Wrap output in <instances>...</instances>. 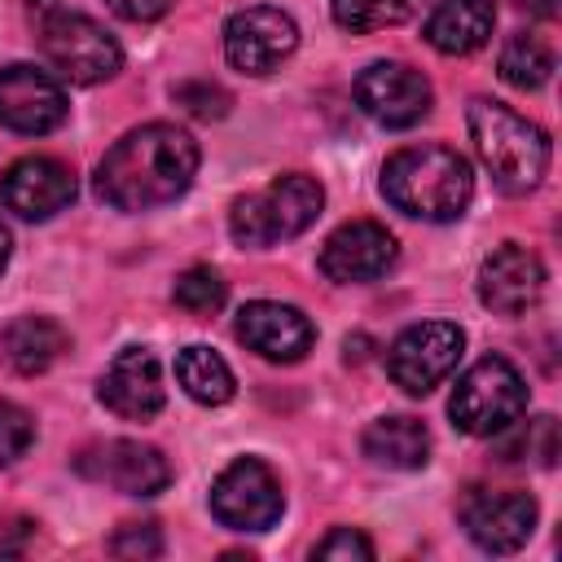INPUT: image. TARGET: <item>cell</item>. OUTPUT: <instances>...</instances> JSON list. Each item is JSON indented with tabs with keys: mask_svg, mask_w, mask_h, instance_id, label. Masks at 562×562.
Instances as JSON below:
<instances>
[{
	"mask_svg": "<svg viewBox=\"0 0 562 562\" xmlns=\"http://www.w3.org/2000/svg\"><path fill=\"white\" fill-rule=\"evenodd\" d=\"M233 334L263 360H277V364H294L312 351L316 342V325L290 307V303H272V299H255L237 312V325Z\"/></svg>",
	"mask_w": 562,
	"mask_h": 562,
	"instance_id": "14",
	"label": "cell"
},
{
	"mask_svg": "<svg viewBox=\"0 0 562 562\" xmlns=\"http://www.w3.org/2000/svg\"><path fill=\"white\" fill-rule=\"evenodd\" d=\"M316 263L338 285L378 281L395 263V237L382 224H373V220H351V224H342V228H334L325 237Z\"/></svg>",
	"mask_w": 562,
	"mask_h": 562,
	"instance_id": "16",
	"label": "cell"
},
{
	"mask_svg": "<svg viewBox=\"0 0 562 562\" xmlns=\"http://www.w3.org/2000/svg\"><path fill=\"white\" fill-rule=\"evenodd\" d=\"M171 4H176V0H110V9H114L119 18H127V22H154V18H162Z\"/></svg>",
	"mask_w": 562,
	"mask_h": 562,
	"instance_id": "31",
	"label": "cell"
},
{
	"mask_svg": "<svg viewBox=\"0 0 562 562\" xmlns=\"http://www.w3.org/2000/svg\"><path fill=\"white\" fill-rule=\"evenodd\" d=\"M31 22L48 66L70 83H101L114 79L123 66L119 40L88 13L66 9L61 0H31Z\"/></svg>",
	"mask_w": 562,
	"mask_h": 562,
	"instance_id": "4",
	"label": "cell"
},
{
	"mask_svg": "<svg viewBox=\"0 0 562 562\" xmlns=\"http://www.w3.org/2000/svg\"><path fill=\"white\" fill-rule=\"evenodd\" d=\"M544 294V263L518 241L496 246L479 268V299L496 316H522Z\"/></svg>",
	"mask_w": 562,
	"mask_h": 562,
	"instance_id": "17",
	"label": "cell"
},
{
	"mask_svg": "<svg viewBox=\"0 0 562 562\" xmlns=\"http://www.w3.org/2000/svg\"><path fill=\"white\" fill-rule=\"evenodd\" d=\"M171 97H176V105H184L193 119H224L228 105H233V97H228L220 83H211V79H184V83L171 88Z\"/></svg>",
	"mask_w": 562,
	"mask_h": 562,
	"instance_id": "28",
	"label": "cell"
},
{
	"mask_svg": "<svg viewBox=\"0 0 562 562\" xmlns=\"http://www.w3.org/2000/svg\"><path fill=\"white\" fill-rule=\"evenodd\" d=\"M417 13H422V0H334V22L351 35L404 26Z\"/></svg>",
	"mask_w": 562,
	"mask_h": 562,
	"instance_id": "25",
	"label": "cell"
},
{
	"mask_svg": "<svg viewBox=\"0 0 562 562\" xmlns=\"http://www.w3.org/2000/svg\"><path fill=\"white\" fill-rule=\"evenodd\" d=\"M364 347H369L364 338H356V342L347 338V360H364Z\"/></svg>",
	"mask_w": 562,
	"mask_h": 562,
	"instance_id": "34",
	"label": "cell"
},
{
	"mask_svg": "<svg viewBox=\"0 0 562 562\" xmlns=\"http://www.w3.org/2000/svg\"><path fill=\"white\" fill-rule=\"evenodd\" d=\"M382 198L426 224H452L474 198V171L452 145H404L382 162Z\"/></svg>",
	"mask_w": 562,
	"mask_h": 562,
	"instance_id": "2",
	"label": "cell"
},
{
	"mask_svg": "<svg viewBox=\"0 0 562 562\" xmlns=\"http://www.w3.org/2000/svg\"><path fill=\"white\" fill-rule=\"evenodd\" d=\"M75 470L92 483H105L123 496H158L171 483V465L154 443L140 439H105L75 457Z\"/></svg>",
	"mask_w": 562,
	"mask_h": 562,
	"instance_id": "10",
	"label": "cell"
},
{
	"mask_svg": "<svg viewBox=\"0 0 562 562\" xmlns=\"http://www.w3.org/2000/svg\"><path fill=\"white\" fill-rule=\"evenodd\" d=\"M465 123H470V140L501 193H531L544 180L549 158H553L544 127H536L531 119H522L518 110H509L492 97H474L465 110Z\"/></svg>",
	"mask_w": 562,
	"mask_h": 562,
	"instance_id": "3",
	"label": "cell"
},
{
	"mask_svg": "<svg viewBox=\"0 0 562 562\" xmlns=\"http://www.w3.org/2000/svg\"><path fill=\"white\" fill-rule=\"evenodd\" d=\"M176 378H180V386L198 404H228L233 391H237L233 369L224 364V356L211 351V347H202V342H193V347H184L176 356Z\"/></svg>",
	"mask_w": 562,
	"mask_h": 562,
	"instance_id": "22",
	"label": "cell"
},
{
	"mask_svg": "<svg viewBox=\"0 0 562 562\" xmlns=\"http://www.w3.org/2000/svg\"><path fill=\"white\" fill-rule=\"evenodd\" d=\"M0 202L22 220H48L75 202V176L61 158L31 154L0 176Z\"/></svg>",
	"mask_w": 562,
	"mask_h": 562,
	"instance_id": "15",
	"label": "cell"
},
{
	"mask_svg": "<svg viewBox=\"0 0 562 562\" xmlns=\"http://www.w3.org/2000/svg\"><path fill=\"white\" fill-rule=\"evenodd\" d=\"M325 206V189L321 180L303 176V171H290V176H277L272 184H263L259 193H246L233 202L228 211V233L237 246H277V241H290L299 233H307L316 224Z\"/></svg>",
	"mask_w": 562,
	"mask_h": 562,
	"instance_id": "5",
	"label": "cell"
},
{
	"mask_svg": "<svg viewBox=\"0 0 562 562\" xmlns=\"http://www.w3.org/2000/svg\"><path fill=\"white\" fill-rule=\"evenodd\" d=\"M70 351V334L53 316H18L0 329V356L13 373L35 378Z\"/></svg>",
	"mask_w": 562,
	"mask_h": 562,
	"instance_id": "19",
	"label": "cell"
},
{
	"mask_svg": "<svg viewBox=\"0 0 562 562\" xmlns=\"http://www.w3.org/2000/svg\"><path fill=\"white\" fill-rule=\"evenodd\" d=\"M61 119H66V92L48 70L31 61L0 66V127L22 136H44L61 127Z\"/></svg>",
	"mask_w": 562,
	"mask_h": 562,
	"instance_id": "12",
	"label": "cell"
},
{
	"mask_svg": "<svg viewBox=\"0 0 562 562\" xmlns=\"http://www.w3.org/2000/svg\"><path fill=\"white\" fill-rule=\"evenodd\" d=\"M527 408V382L505 356H483L470 364L448 400V417L465 435H496Z\"/></svg>",
	"mask_w": 562,
	"mask_h": 562,
	"instance_id": "6",
	"label": "cell"
},
{
	"mask_svg": "<svg viewBox=\"0 0 562 562\" xmlns=\"http://www.w3.org/2000/svg\"><path fill=\"white\" fill-rule=\"evenodd\" d=\"M356 105L382 127H413L430 114V79L404 61H373L356 79Z\"/></svg>",
	"mask_w": 562,
	"mask_h": 562,
	"instance_id": "11",
	"label": "cell"
},
{
	"mask_svg": "<svg viewBox=\"0 0 562 562\" xmlns=\"http://www.w3.org/2000/svg\"><path fill=\"white\" fill-rule=\"evenodd\" d=\"M360 443H364V457L386 465V470H422L430 461V430L408 413H391V417L369 422Z\"/></svg>",
	"mask_w": 562,
	"mask_h": 562,
	"instance_id": "21",
	"label": "cell"
},
{
	"mask_svg": "<svg viewBox=\"0 0 562 562\" xmlns=\"http://www.w3.org/2000/svg\"><path fill=\"white\" fill-rule=\"evenodd\" d=\"M35 443V422L22 404L0 400V465H13L18 457H26V448Z\"/></svg>",
	"mask_w": 562,
	"mask_h": 562,
	"instance_id": "27",
	"label": "cell"
},
{
	"mask_svg": "<svg viewBox=\"0 0 562 562\" xmlns=\"http://www.w3.org/2000/svg\"><path fill=\"white\" fill-rule=\"evenodd\" d=\"M285 509L281 479L259 461L241 457L224 465L211 483V514L233 531H268Z\"/></svg>",
	"mask_w": 562,
	"mask_h": 562,
	"instance_id": "8",
	"label": "cell"
},
{
	"mask_svg": "<svg viewBox=\"0 0 562 562\" xmlns=\"http://www.w3.org/2000/svg\"><path fill=\"white\" fill-rule=\"evenodd\" d=\"M114 558H158L162 553V531L158 522H123L110 540Z\"/></svg>",
	"mask_w": 562,
	"mask_h": 562,
	"instance_id": "29",
	"label": "cell"
},
{
	"mask_svg": "<svg viewBox=\"0 0 562 562\" xmlns=\"http://www.w3.org/2000/svg\"><path fill=\"white\" fill-rule=\"evenodd\" d=\"M461 522L470 540L487 553H514L536 531V501L527 492H487L470 487L461 501Z\"/></svg>",
	"mask_w": 562,
	"mask_h": 562,
	"instance_id": "13",
	"label": "cell"
},
{
	"mask_svg": "<svg viewBox=\"0 0 562 562\" xmlns=\"http://www.w3.org/2000/svg\"><path fill=\"white\" fill-rule=\"evenodd\" d=\"M101 404L127 422H149L167 391H162V369H158V356L145 351V347H127L114 356V364L105 369L101 386H97Z\"/></svg>",
	"mask_w": 562,
	"mask_h": 562,
	"instance_id": "18",
	"label": "cell"
},
{
	"mask_svg": "<svg viewBox=\"0 0 562 562\" xmlns=\"http://www.w3.org/2000/svg\"><path fill=\"white\" fill-rule=\"evenodd\" d=\"M465 351V329L452 321H422L408 325L391 351H386V373L400 391L408 395H430L461 360Z\"/></svg>",
	"mask_w": 562,
	"mask_h": 562,
	"instance_id": "7",
	"label": "cell"
},
{
	"mask_svg": "<svg viewBox=\"0 0 562 562\" xmlns=\"http://www.w3.org/2000/svg\"><path fill=\"white\" fill-rule=\"evenodd\" d=\"M496 461H536V465H553L558 461V417L540 413L531 422H509L505 430H496Z\"/></svg>",
	"mask_w": 562,
	"mask_h": 562,
	"instance_id": "24",
	"label": "cell"
},
{
	"mask_svg": "<svg viewBox=\"0 0 562 562\" xmlns=\"http://www.w3.org/2000/svg\"><path fill=\"white\" fill-rule=\"evenodd\" d=\"M492 26H496L492 0H439L435 13L426 18V44L443 57H465L487 44Z\"/></svg>",
	"mask_w": 562,
	"mask_h": 562,
	"instance_id": "20",
	"label": "cell"
},
{
	"mask_svg": "<svg viewBox=\"0 0 562 562\" xmlns=\"http://www.w3.org/2000/svg\"><path fill=\"white\" fill-rule=\"evenodd\" d=\"M171 299H176V307H184L193 316H211V312L224 307L228 285H224V277L215 268H184L176 277V285H171Z\"/></svg>",
	"mask_w": 562,
	"mask_h": 562,
	"instance_id": "26",
	"label": "cell"
},
{
	"mask_svg": "<svg viewBox=\"0 0 562 562\" xmlns=\"http://www.w3.org/2000/svg\"><path fill=\"white\" fill-rule=\"evenodd\" d=\"M514 4L536 13V18H558V0H514Z\"/></svg>",
	"mask_w": 562,
	"mask_h": 562,
	"instance_id": "32",
	"label": "cell"
},
{
	"mask_svg": "<svg viewBox=\"0 0 562 562\" xmlns=\"http://www.w3.org/2000/svg\"><path fill=\"white\" fill-rule=\"evenodd\" d=\"M198 176V145L176 123L132 127L97 167V198L114 211H158Z\"/></svg>",
	"mask_w": 562,
	"mask_h": 562,
	"instance_id": "1",
	"label": "cell"
},
{
	"mask_svg": "<svg viewBox=\"0 0 562 562\" xmlns=\"http://www.w3.org/2000/svg\"><path fill=\"white\" fill-rule=\"evenodd\" d=\"M549 75H553V48H549L544 35L518 31V35L505 40V48H501V79L505 83H514L522 92H536V88L549 83Z\"/></svg>",
	"mask_w": 562,
	"mask_h": 562,
	"instance_id": "23",
	"label": "cell"
},
{
	"mask_svg": "<svg viewBox=\"0 0 562 562\" xmlns=\"http://www.w3.org/2000/svg\"><path fill=\"white\" fill-rule=\"evenodd\" d=\"M316 558H325V562H369V558H373V544H369V536H360L356 527H334V531L316 544Z\"/></svg>",
	"mask_w": 562,
	"mask_h": 562,
	"instance_id": "30",
	"label": "cell"
},
{
	"mask_svg": "<svg viewBox=\"0 0 562 562\" xmlns=\"http://www.w3.org/2000/svg\"><path fill=\"white\" fill-rule=\"evenodd\" d=\"M9 250H13V237H9V228L0 224V272H4V263H9Z\"/></svg>",
	"mask_w": 562,
	"mask_h": 562,
	"instance_id": "33",
	"label": "cell"
},
{
	"mask_svg": "<svg viewBox=\"0 0 562 562\" xmlns=\"http://www.w3.org/2000/svg\"><path fill=\"white\" fill-rule=\"evenodd\" d=\"M294 48H299V26L281 9L255 4V9H237L224 22V57L241 75H268Z\"/></svg>",
	"mask_w": 562,
	"mask_h": 562,
	"instance_id": "9",
	"label": "cell"
}]
</instances>
